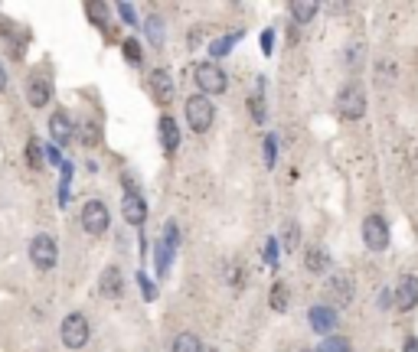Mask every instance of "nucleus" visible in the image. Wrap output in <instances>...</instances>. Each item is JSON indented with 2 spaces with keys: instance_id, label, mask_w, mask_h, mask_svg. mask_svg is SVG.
<instances>
[{
  "instance_id": "nucleus-1",
  "label": "nucleus",
  "mask_w": 418,
  "mask_h": 352,
  "mask_svg": "<svg viewBox=\"0 0 418 352\" xmlns=\"http://www.w3.org/2000/svg\"><path fill=\"white\" fill-rule=\"evenodd\" d=\"M337 111H340V118H346V121L363 118L366 115V88H363L360 82H346V85L340 88V95H337Z\"/></svg>"
},
{
  "instance_id": "nucleus-2",
  "label": "nucleus",
  "mask_w": 418,
  "mask_h": 352,
  "mask_svg": "<svg viewBox=\"0 0 418 352\" xmlns=\"http://www.w3.org/2000/svg\"><path fill=\"white\" fill-rule=\"evenodd\" d=\"M216 121V108L206 95H190L187 98V124L193 127V134H206Z\"/></svg>"
},
{
  "instance_id": "nucleus-3",
  "label": "nucleus",
  "mask_w": 418,
  "mask_h": 352,
  "mask_svg": "<svg viewBox=\"0 0 418 352\" xmlns=\"http://www.w3.org/2000/svg\"><path fill=\"white\" fill-rule=\"evenodd\" d=\"M193 78H196V85H200L203 95H222L229 88V78L226 72L216 66V62H196V69H193Z\"/></svg>"
},
{
  "instance_id": "nucleus-4",
  "label": "nucleus",
  "mask_w": 418,
  "mask_h": 352,
  "mask_svg": "<svg viewBox=\"0 0 418 352\" xmlns=\"http://www.w3.org/2000/svg\"><path fill=\"white\" fill-rule=\"evenodd\" d=\"M59 336H62V346L66 349H82L88 343V336H92V326L82 314H69L59 326Z\"/></svg>"
},
{
  "instance_id": "nucleus-5",
  "label": "nucleus",
  "mask_w": 418,
  "mask_h": 352,
  "mask_svg": "<svg viewBox=\"0 0 418 352\" xmlns=\"http://www.w3.org/2000/svg\"><path fill=\"white\" fill-rule=\"evenodd\" d=\"M29 261H33L39 271L56 267V261H59L56 238H53V235H36V238H33V241H29Z\"/></svg>"
},
{
  "instance_id": "nucleus-6",
  "label": "nucleus",
  "mask_w": 418,
  "mask_h": 352,
  "mask_svg": "<svg viewBox=\"0 0 418 352\" xmlns=\"http://www.w3.org/2000/svg\"><path fill=\"white\" fill-rule=\"evenodd\" d=\"M121 216L128 225H144V219H147V202H144V196L137 190H134L131 180H124V199H121Z\"/></svg>"
},
{
  "instance_id": "nucleus-7",
  "label": "nucleus",
  "mask_w": 418,
  "mask_h": 352,
  "mask_svg": "<svg viewBox=\"0 0 418 352\" xmlns=\"http://www.w3.org/2000/svg\"><path fill=\"white\" fill-rule=\"evenodd\" d=\"M108 225H112L108 206H104L102 199H88L86 206H82V229H86L88 235H102V232H108Z\"/></svg>"
},
{
  "instance_id": "nucleus-8",
  "label": "nucleus",
  "mask_w": 418,
  "mask_h": 352,
  "mask_svg": "<svg viewBox=\"0 0 418 352\" xmlns=\"http://www.w3.org/2000/svg\"><path fill=\"white\" fill-rule=\"evenodd\" d=\"M363 241L370 251H386L389 248V222L382 216H366L363 219Z\"/></svg>"
},
{
  "instance_id": "nucleus-9",
  "label": "nucleus",
  "mask_w": 418,
  "mask_h": 352,
  "mask_svg": "<svg viewBox=\"0 0 418 352\" xmlns=\"http://www.w3.org/2000/svg\"><path fill=\"white\" fill-rule=\"evenodd\" d=\"M27 101L33 108H43L53 101V82H49V76H43V72H29L27 76Z\"/></svg>"
},
{
  "instance_id": "nucleus-10",
  "label": "nucleus",
  "mask_w": 418,
  "mask_h": 352,
  "mask_svg": "<svg viewBox=\"0 0 418 352\" xmlns=\"http://www.w3.org/2000/svg\"><path fill=\"white\" fill-rule=\"evenodd\" d=\"M147 88H151L157 105H170L173 101V76L167 69H154L151 76H147Z\"/></svg>"
},
{
  "instance_id": "nucleus-11",
  "label": "nucleus",
  "mask_w": 418,
  "mask_h": 352,
  "mask_svg": "<svg viewBox=\"0 0 418 352\" xmlns=\"http://www.w3.org/2000/svg\"><path fill=\"white\" fill-rule=\"evenodd\" d=\"M399 310H415L418 307V277L415 274H402L399 284H396V294H392Z\"/></svg>"
},
{
  "instance_id": "nucleus-12",
  "label": "nucleus",
  "mask_w": 418,
  "mask_h": 352,
  "mask_svg": "<svg viewBox=\"0 0 418 352\" xmlns=\"http://www.w3.org/2000/svg\"><path fill=\"white\" fill-rule=\"evenodd\" d=\"M98 294L108 297V300L124 294V274H121V267L118 265H108L102 271V277H98Z\"/></svg>"
},
{
  "instance_id": "nucleus-13",
  "label": "nucleus",
  "mask_w": 418,
  "mask_h": 352,
  "mask_svg": "<svg viewBox=\"0 0 418 352\" xmlns=\"http://www.w3.org/2000/svg\"><path fill=\"white\" fill-rule=\"evenodd\" d=\"M311 326L323 336L333 333V330H337V314H333V307H323V304L311 307Z\"/></svg>"
},
{
  "instance_id": "nucleus-14",
  "label": "nucleus",
  "mask_w": 418,
  "mask_h": 352,
  "mask_svg": "<svg viewBox=\"0 0 418 352\" xmlns=\"http://www.w3.org/2000/svg\"><path fill=\"white\" fill-rule=\"evenodd\" d=\"M49 134H53V141L56 143H69L72 137H76V131H72V118H69L66 111H56V115L49 118Z\"/></svg>"
},
{
  "instance_id": "nucleus-15",
  "label": "nucleus",
  "mask_w": 418,
  "mask_h": 352,
  "mask_svg": "<svg viewBox=\"0 0 418 352\" xmlns=\"http://www.w3.org/2000/svg\"><path fill=\"white\" fill-rule=\"evenodd\" d=\"M327 290H330V297L337 300V304H350L353 300V281L350 274H343V271H337V274L330 277V284H327Z\"/></svg>"
},
{
  "instance_id": "nucleus-16",
  "label": "nucleus",
  "mask_w": 418,
  "mask_h": 352,
  "mask_svg": "<svg viewBox=\"0 0 418 352\" xmlns=\"http://www.w3.org/2000/svg\"><path fill=\"white\" fill-rule=\"evenodd\" d=\"M157 127H161V143H163V150H167V153H177V147H180V127H177V121L163 115Z\"/></svg>"
},
{
  "instance_id": "nucleus-17",
  "label": "nucleus",
  "mask_w": 418,
  "mask_h": 352,
  "mask_svg": "<svg viewBox=\"0 0 418 352\" xmlns=\"http://www.w3.org/2000/svg\"><path fill=\"white\" fill-rule=\"evenodd\" d=\"M268 304H271L275 314H285L288 310V304H291V290H288L285 281H275V284H271V290H268Z\"/></svg>"
},
{
  "instance_id": "nucleus-18",
  "label": "nucleus",
  "mask_w": 418,
  "mask_h": 352,
  "mask_svg": "<svg viewBox=\"0 0 418 352\" xmlns=\"http://www.w3.org/2000/svg\"><path fill=\"white\" fill-rule=\"evenodd\" d=\"M327 265H330V255H327L323 248H307L304 251V267L311 271V274H323Z\"/></svg>"
},
{
  "instance_id": "nucleus-19",
  "label": "nucleus",
  "mask_w": 418,
  "mask_h": 352,
  "mask_svg": "<svg viewBox=\"0 0 418 352\" xmlns=\"http://www.w3.org/2000/svg\"><path fill=\"white\" fill-rule=\"evenodd\" d=\"M396 76H399V66L392 59L379 56V62H376V85H396Z\"/></svg>"
},
{
  "instance_id": "nucleus-20",
  "label": "nucleus",
  "mask_w": 418,
  "mask_h": 352,
  "mask_svg": "<svg viewBox=\"0 0 418 352\" xmlns=\"http://www.w3.org/2000/svg\"><path fill=\"white\" fill-rule=\"evenodd\" d=\"M288 10H291L295 23H311L321 13V3H301V0H295V3H288Z\"/></svg>"
},
{
  "instance_id": "nucleus-21",
  "label": "nucleus",
  "mask_w": 418,
  "mask_h": 352,
  "mask_svg": "<svg viewBox=\"0 0 418 352\" xmlns=\"http://www.w3.org/2000/svg\"><path fill=\"white\" fill-rule=\"evenodd\" d=\"M170 352H203V343L196 333H180L177 339H173Z\"/></svg>"
},
{
  "instance_id": "nucleus-22",
  "label": "nucleus",
  "mask_w": 418,
  "mask_h": 352,
  "mask_svg": "<svg viewBox=\"0 0 418 352\" xmlns=\"http://www.w3.org/2000/svg\"><path fill=\"white\" fill-rule=\"evenodd\" d=\"M317 352H353V346L343 339V336H327L321 346H317Z\"/></svg>"
},
{
  "instance_id": "nucleus-23",
  "label": "nucleus",
  "mask_w": 418,
  "mask_h": 352,
  "mask_svg": "<svg viewBox=\"0 0 418 352\" xmlns=\"http://www.w3.org/2000/svg\"><path fill=\"white\" fill-rule=\"evenodd\" d=\"M98 137H102V131H98V124L95 121H82V131H79V141L86 143V147H92V143H98Z\"/></svg>"
},
{
  "instance_id": "nucleus-24",
  "label": "nucleus",
  "mask_w": 418,
  "mask_h": 352,
  "mask_svg": "<svg viewBox=\"0 0 418 352\" xmlns=\"http://www.w3.org/2000/svg\"><path fill=\"white\" fill-rule=\"evenodd\" d=\"M248 108H252V118H255V124H265V98H262V85H258V92L252 98H248Z\"/></svg>"
},
{
  "instance_id": "nucleus-25",
  "label": "nucleus",
  "mask_w": 418,
  "mask_h": 352,
  "mask_svg": "<svg viewBox=\"0 0 418 352\" xmlns=\"http://www.w3.org/2000/svg\"><path fill=\"white\" fill-rule=\"evenodd\" d=\"M27 157H29V167H43V163H46V157H43V147H39L36 137H29V143H27Z\"/></svg>"
},
{
  "instance_id": "nucleus-26",
  "label": "nucleus",
  "mask_w": 418,
  "mask_h": 352,
  "mask_svg": "<svg viewBox=\"0 0 418 352\" xmlns=\"http://www.w3.org/2000/svg\"><path fill=\"white\" fill-rule=\"evenodd\" d=\"M170 255H173V248H167V241H161L157 245V274H167V267H170Z\"/></svg>"
},
{
  "instance_id": "nucleus-27",
  "label": "nucleus",
  "mask_w": 418,
  "mask_h": 352,
  "mask_svg": "<svg viewBox=\"0 0 418 352\" xmlns=\"http://www.w3.org/2000/svg\"><path fill=\"white\" fill-rule=\"evenodd\" d=\"M144 27H147V33H151V43H154V46H161V43H163V20H161V17H151L147 23H144Z\"/></svg>"
},
{
  "instance_id": "nucleus-28",
  "label": "nucleus",
  "mask_w": 418,
  "mask_h": 352,
  "mask_svg": "<svg viewBox=\"0 0 418 352\" xmlns=\"http://www.w3.org/2000/svg\"><path fill=\"white\" fill-rule=\"evenodd\" d=\"M238 36H226V39H213V46H209V52H213V56H226L229 52V46H232V43H236Z\"/></svg>"
},
{
  "instance_id": "nucleus-29",
  "label": "nucleus",
  "mask_w": 418,
  "mask_h": 352,
  "mask_svg": "<svg viewBox=\"0 0 418 352\" xmlns=\"http://www.w3.org/2000/svg\"><path fill=\"white\" fill-rule=\"evenodd\" d=\"M363 62V43H350V46H346V66H360Z\"/></svg>"
},
{
  "instance_id": "nucleus-30",
  "label": "nucleus",
  "mask_w": 418,
  "mask_h": 352,
  "mask_svg": "<svg viewBox=\"0 0 418 352\" xmlns=\"http://www.w3.org/2000/svg\"><path fill=\"white\" fill-rule=\"evenodd\" d=\"M124 56H128V62H141V43L137 39H124Z\"/></svg>"
},
{
  "instance_id": "nucleus-31",
  "label": "nucleus",
  "mask_w": 418,
  "mask_h": 352,
  "mask_svg": "<svg viewBox=\"0 0 418 352\" xmlns=\"http://www.w3.org/2000/svg\"><path fill=\"white\" fill-rule=\"evenodd\" d=\"M265 265H271V267L278 265V241L275 238H268L265 241Z\"/></svg>"
},
{
  "instance_id": "nucleus-32",
  "label": "nucleus",
  "mask_w": 418,
  "mask_h": 352,
  "mask_svg": "<svg viewBox=\"0 0 418 352\" xmlns=\"http://www.w3.org/2000/svg\"><path fill=\"white\" fill-rule=\"evenodd\" d=\"M137 284H141V294L147 297V300H154V297H157V290H154V284L147 281V274H144V271H137Z\"/></svg>"
},
{
  "instance_id": "nucleus-33",
  "label": "nucleus",
  "mask_w": 418,
  "mask_h": 352,
  "mask_svg": "<svg viewBox=\"0 0 418 352\" xmlns=\"http://www.w3.org/2000/svg\"><path fill=\"white\" fill-rule=\"evenodd\" d=\"M285 248L288 251H295L297 248V225L295 222H288V229H285Z\"/></svg>"
},
{
  "instance_id": "nucleus-34",
  "label": "nucleus",
  "mask_w": 418,
  "mask_h": 352,
  "mask_svg": "<svg viewBox=\"0 0 418 352\" xmlns=\"http://www.w3.org/2000/svg\"><path fill=\"white\" fill-rule=\"evenodd\" d=\"M275 157H278L275 137H265V163H268V167H275Z\"/></svg>"
},
{
  "instance_id": "nucleus-35",
  "label": "nucleus",
  "mask_w": 418,
  "mask_h": 352,
  "mask_svg": "<svg viewBox=\"0 0 418 352\" xmlns=\"http://www.w3.org/2000/svg\"><path fill=\"white\" fill-rule=\"evenodd\" d=\"M118 13H121V17L128 20L131 27H141V23H137V17H134V7H131V3H118Z\"/></svg>"
},
{
  "instance_id": "nucleus-36",
  "label": "nucleus",
  "mask_w": 418,
  "mask_h": 352,
  "mask_svg": "<svg viewBox=\"0 0 418 352\" xmlns=\"http://www.w3.org/2000/svg\"><path fill=\"white\" fill-rule=\"evenodd\" d=\"M104 13H108V7H104V3H88V17H95L98 27L104 23Z\"/></svg>"
},
{
  "instance_id": "nucleus-37",
  "label": "nucleus",
  "mask_w": 418,
  "mask_h": 352,
  "mask_svg": "<svg viewBox=\"0 0 418 352\" xmlns=\"http://www.w3.org/2000/svg\"><path fill=\"white\" fill-rule=\"evenodd\" d=\"M163 235H167V241H170V248H173V241H177V225L167 222V225H163Z\"/></svg>"
},
{
  "instance_id": "nucleus-38",
  "label": "nucleus",
  "mask_w": 418,
  "mask_h": 352,
  "mask_svg": "<svg viewBox=\"0 0 418 352\" xmlns=\"http://www.w3.org/2000/svg\"><path fill=\"white\" fill-rule=\"evenodd\" d=\"M262 46H265V52H271V29H265V33H262Z\"/></svg>"
},
{
  "instance_id": "nucleus-39",
  "label": "nucleus",
  "mask_w": 418,
  "mask_h": 352,
  "mask_svg": "<svg viewBox=\"0 0 418 352\" xmlns=\"http://www.w3.org/2000/svg\"><path fill=\"white\" fill-rule=\"evenodd\" d=\"M376 304H379V307H389V304H392V294H389V290H386V294H379V297H376Z\"/></svg>"
},
{
  "instance_id": "nucleus-40",
  "label": "nucleus",
  "mask_w": 418,
  "mask_h": 352,
  "mask_svg": "<svg viewBox=\"0 0 418 352\" xmlns=\"http://www.w3.org/2000/svg\"><path fill=\"white\" fill-rule=\"evenodd\" d=\"M402 352H418V339H405V346H402Z\"/></svg>"
},
{
  "instance_id": "nucleus-41",
  "label": "nucleus",
  "mask_w": 418,
  "mask_h": 352,
  "mask_svg": "<svg viewBox=\"0 0 418 352\" xmlns=\"http://www.w3.org/2000/svg\"><path fill=\"white\" fill-rule=\"evenodd\" d=\"M7 88V69H4V62H0V92Z\"/></svg>"
},
{
  "instance_id": "nucleus-42",
  "label": "nucleus",
  "mask_w": 418,
  "mask_h": 352,
  "mask_svg": "<svg viewBox=\"0 0 418 352\" xmlns=\"http://www.w3.org/2000/svg\"><path fill=\"white\" fill-rule=\"evenodd\" d=\"M304 352H307V349H304Z\"/></svg>"
}]
</instances>
